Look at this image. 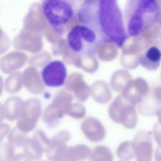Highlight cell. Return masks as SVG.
<instances>
[{
	"instance_id": "1",
	"label": "cell",
	"mask_w": 161,
	"mask_h": 161,
	"mask_svg": "<svg viewBox=\"0 0 161 161\" xmlns=\"http://www.w3.org/2000/svg\"><path fill=\"white\" fill-rule=\"evenodd\" d=\"M82 25L92 30L101 43L121 48L126 42L123 13L115 0H88L79 6L77 12Z\"/></svg>"
},
{
	"instance_id": "2",
	"label": "cell",
	"mask_w": 161,
	"mask_h": 161,
	"mask_svg": "<svg viewBox=\"0 0 161 161\" xmlns=\"http://www.w3.org/2000/svg\"><path fill=\"white\" fill-rule=\"evenodd\" d=\"M160 5L153 0L126 1L123 17L128 37H137L153 25L158 19Z\"/></svg>"
},
{
	"instance_id": "3",
	"label": "cell",
	"mask_w": 161,
	"mask_h": 161,
	"mask_svg": "<svg viewBox=\"0 0 161 161\" xmlns=\"http://www.w3.org/2000/svg\"><path fill=\"white\" fill-rule=\"evenodd\" d=\"M41 8L48 24L60 35L65 33L68 25L76 14V6L71 1H44L42 2Z\"/></svg>"
},
{
	"instance_id": "4",
	"label": "cell",
	"mask_w": 161,
	"mask_h": 161,
	"mask_svg": "<svg viewBox=\"0 0 161 161\" xmlns=\"http://www.w3.org/2000/svg\"><path fill=\"white\" fill-rule=\"evenodd\" d=\"M66 40L72 52L83 55H94L101 43L96 33L82 24L73 26L67 33Z\"/></svg>"
},
{
	"instance_id": "5",
	"label": "cell",
	"mask_w": 161,
	"mask_h": 161,
	"mask_svg": "<svg viewBox=\"0 0 161 161\" xmlns=\"http://www.w3.org/2000/svg\"><path fill=\"white\" fill-rule=\"evenodd\" d=\"M40 75L45 86L49 87H60L65 82L67 69L63 62L55 60L44 66Z\"/></svg>"
},
{
	"instance_id": "6",
	"label": "cell",
	"mask_w": 161,
	"mask_h": 161,
	"mask_svg": "<svg viewBox=\"0 0 161 161\" xmlns=\"http://www.w3.org/2000/svg\"><path fill=\"white\" fill-rule=\"evenodd\" d=\"M90 153V149L85 145L62 147L47 153V157L51 161H81L89 157Z\"/></svg>"
},
{
	"instance_id": "7",
	"label": "cell",
	"mask_w": 161,
	"mask_h": 161,
	"mask_svg": "<svg viewBox=\"0 0 161 161\" xmlns=\"http://www.w3.org/2000/svg\"><path fill=\"white\" fill-rule=\"evenodd\" d=\"M139 62L145 69L150 71L156 70L161 63L160 50L155 46L150 47L140 55Z\"/></svg>"
},
{
	"instance_id": "8",
	"label": "cell",
	"mask_w": 161,
	"mask_h": 161,
	"mask_svg": "<svg viewBox=\"0 0 161 161\" xmlns=\"http://www.w3.org/2000/svg\"><path fill=\"white\" fill-rule=\"evenodd\" d=\"M136 161H152V145L149 138L142 136L136 138L133 145Z\"/></svg>"
},
{
	"instance_id": "9",
	"label": "cell",
	"mask_w": 161,
	"mask_h": 161,
	"mask_svg": "<svg viewBox=\"0 0 161 161\" xmlns=\"http://www.w3.org/2000/svg\"><path fill=\"white\" fill-rule=\"evenodd\" d=\"M89 161H113V156L111 151L106 147H97L89 157Z\"/></svg>"
},
{
	"instance_id": "10",
	"label": "cell",
	"mask_w": 161,
	"mask_h": 161,
	"mask_svg": "<svg viewBox=\"0 0 161 161\" xmlns=\"http://www.w3.org/2000/svg\"><path fill=\"white\" fill-rule=\"evenodd\" d=\"M116 155L123 161L132 160L135 155L133 146L129 142L121 143L117 149Z\"/></svg>"
},
{
	"instance_id": "11",
	"label": "cell",
	"mask_w": 161,
	"mask_h": 161,
	"mask_svg": "<svg viewBox=\"0 0 161 161\" xmlns=\"http://www.w3.org/2000/svg\"><path fill=\"white\" fill-rule=\"evenodd\" d=\"M25 152L30 158L33 160H38L42 157L43 152L40 144L37 143L28 142L25 147Z\"/></svg>"
},
{
	"instance_id": "12",
	"label": "cell",
	"mask_w": 161,
	"mask_h": 161,
	"mask_svg": "<svg viewBox=\"0 0 161 161\" xmlns=\"http://www.w3.org/2000/svg\"><path fill=\"white\" fill-rule=\"evenodd\" d=\"M14 150L13 147L8 145H3L0 147V161H11L13 159Z\"/></svg>"
},
{
	"instance_id": "13",
	"label": "cell",
	"mask_w": 161,
	"mask_h": 161,
	"mask_svg": "<svg viewBox=\"0 0 161 161\" xmlns=\"http://www.w3.org/2000/svg\"><path fill=\"white\" fill-rule=\"evenodd\" d=\"M12 161H31V160L27 155H24L23 153H19L13 158Z\"/></svg>"
},
{
	"instance_id": "14",
	"label": "cell",
	"mask_w": 161,
	"mask_h": 161,
	"mask_svg": "<svg viewBox=\"0 0 161 161\" xmlns=\"http://www.w3.org/2000/svg\"><path fill=\"white\" fill-rule=\"evenodd\" d=\"M155 159L156 161H161V147L157 148L155 153Z\"/></svg>"
},
{
	"instance_id": "15",
	"label": "cell",
	"mask_w": 161,
	"mask_h": 161,
	"mask_svg": "<svg viewBox=\"0 0 161 161\" xmlns=\"http://www.w3.org/2000/svg\"><path fill=\"white\" fill-rule=\"evenodd\" d=\"M43 161H45V160H43Z\"/></svg>"
}]
</instances>
